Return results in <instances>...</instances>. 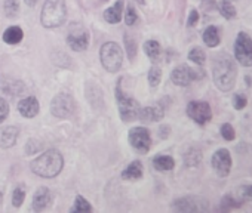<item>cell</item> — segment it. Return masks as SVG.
<instances>
[{
  "instance_id": "6da1fadb",
  "label": "cell",
  "mask_w": 252,
  "mask_h": 213,
  "mask_svg": "<svg viewBox=\"0 0 252 213\" xmlns=\"http://www.w3.org/2000/svg\"><path fill=\"white\" fill-rule=\"evenodd\" d=\"M212 77H214L215 86L221 92H228L234 87L237 70L231 56L222 53L215 58L214 67H212Z\"/></svg>"
},
{
  "instance_id": "7a4b0ae2",
  "label": "cell",
  "mask_w": 252,
  "mask_h": 213,
  "mask_svg": "<svg viewBox=\"0 0 252 213\" xmlns=\"http://www.w3.org/2000/svg\"><path fill=\"white\" fill-rule=\"evenodd\" d=\"M64 166V159L58 150H48L32 161V170L40 178H55Z\"/></svg>"
},
{
  "instance_id": "3957f363",
  "label": "cell",
  "mask_w": 252,
  "mask_h": 213,
  "mask_svg": "<svg viewBox=\"0 0 252 213\" xmlns=\"http://www.w3.org/2000/svg\"><path fill=\"white\" fill-rule=\"evenodd\" d=\"M65 17H67V9H65L64 0H46L42 9L40 21L43 27L55 28L64 24Z\"/></svg>"
},
{
  "instance_id": "277c9868",
  "label": "cell",
  "mask_w": 252,
  "mask_h": 213,
  "mask_svg": "<svg viewBox=\"0 0 252 213\" xmlns=\"http://www.w3.org/2000/svg\"><path fill=\"white\" fill-rule=\"evenodd\" d=\"M99 58H101V64L102 67L110 71V73H116L120 70L122 62H123V53L122 49L117 43L114 42H108L104 43L99 52Z\"/></svg>"
},
{
  "instance_id": "5b68a950",
  "label": "cell",
  "mask_w": 252,
  "mask_h": 213,
  "mask_svg": "<svg viewBox=\"0 0 252 213\" xmlns=\"http://www.w3.org/2000/svg\"><path fill=\"white\" fill-rule=\"evenodd\" d=\"M116 99L119 102V114L123 122H131V120L138 119V113L141 108L140 104L134 98L126 96L123 90L120 89V86H117L116 89Z\"/></svg>"
},
{
  "instance_id": "8992f818",
  "label": "cell",
  "mask_w": 252,
  "mask_h": 213,
  "mask_svg": "<svg viewBox=\"0 0 252 213\" xmlns=\"http://www.w3.org/2000/svg\"><path fill=\"white\" fill-rule=\"evenodd\" d=\"M234 58L243 67L252 65V39L246 33H239L236 37Z\"/></svg>"
},
{
  "instance_id": "52a82bcc",
  "label": "cell",
  "mask_w": 252,
  "mask_h": 213,
  "mask_svg": "<svg viewBox=\"0 0 252 213\" xmlns=\"http://www.w3.org/2000/svg\"><path fill=\"white\" fill-rule=\"evenodd\" d=\"M172 207L177 212H186V213H190V212H208L209 210V203L203 197L189 195V197L178 198L174 203Z\"/></svg>"
},
{
  "instance_id": "ba28073f",
  "label": "cell",
  "mask_w": 252,
  "mask_h": 213,
  "mask_svg": "<svg viewBox=\"0 0 252 213\" xmlns=\"http://www.w3.org/2000/svg\"><path fill=\"white\" fill-rule=\"evenodd\" d=\"M187 116L197 125H206L212 117L211 105L203 101H191L187 105Z\"/></svg>"
},
{
  "instance_id": "9c48e42d",
  "label": "cell",
  "mask_w": 252,
  "mask_h": 213,
  "mask_svg": "<svg viewBox=\"0 0 252 213\" xmlns=\"http://www.w3.org/2000/svg\"><path fill=\"white\" fill-rule=\"evenodd\" d=\"M205 76V73L202 70H193L189 65H178L174 68V71L171 73V80L174 84L177 86H189L191 80L196 79H202Z\"/></svg>"
},
{
  "instance_id": "30bf717a",
  "label": "cell",
  "mask_w": 252,
  "mask_h": 213,
  "mask_svg": "<svg viewBox=\"0 0 252 213\" xmlns=\"http://www.w3.org/2000/svg\"><path fill=\"white\" fill-rule=\"evenodd\" d=\"M74 110V99L68 93H60L52 99L51 111L55 117L65 119L68 117Z\"/></svg>"
},
{
  "instance_id": "8fae6325",
  "label": "cell",
  "mask_w": 252,
  "mask_h": 213,
  "mask_svg": "<svg viewBox=\"0 0 252 213\" xmlns=\"http://www.w3.org/2000/svg\"><path fill=\"white\" fill-rule=\"evenodd\" d=\"M129 144L138 153L146 154L152 147L150 132L146 128H134V129H131V132H129Z\"/></svg>"
},
{
  "instance_id": "7c38bea8",
  "label": "cell",
  "mask_w": 252,
  "mask_h": 213,
  "mask_svg": "<svg viewBox=\"0 0 252 213\" xmlns=\"http://www.w3.org/2000/svg\"><path fill=\"white\" fill-rule=\"evenodd\" d=\"M212 167L220 178H225L231 170V157L225 148L217 150L212 156Z\"/></svg>"
},
{
  "instance_id": "4fadbf2b",
  "label": "cell",
  "mask_w": 252,
  "mask_h": 213,
  "mask_svg": "<svg viewBox=\"0 0 252 213\" xmlns=\"http://www.w3.org/2000/svg\"><path fill=\"white\" fill-rule=\"evenodd\" d=\"M67 43L73 51H85L89 45V34L86 30L83 28H77L70 31V34L67 36Z\"/></svg>"
},
{
  "instance_id": "5bb4252c",
  "label": "cell",
  "mask_w": 252,
  "mask_h": 213,
  "mask_svg": "<svg viewBox=\"0 0 252 213\" xmlns=\"http://www.w3.org/2000/svg\"><path fill=\"white\" fill-rule=\"evenodd\" d=\"M163 116H165V110H163V106H160L159 104L140 108V113H138V119L143 122H147V123L159 122L160 119H163Z\"/></svg>"
},
{
  "instance_id": "9a60e30c",
  "label": "cell",
  "mask_w": 252,
  "mask_h": 213,
  "mask_svg": "<svg viewBox=\"0 0 252 213\" xmlns=\"http://www.w3.org/2000/svg\"><path fill=\"white\" fill-rule=\"evenodd\" d=\"M18 111H20V114L23 117H27V119L36 117L37 113H39V101H37V98L29 96V98H24L23 101H20Z\"/></svg>"
},
{
  "instance_id": "2e32d148",
  "label": "cell",
  "mask_w": 252,
  "mask_h": 213,
  "mask_svg": "<svg viewBox=\"0 0 252 213\" xmlns=\"http://www.w3.org/2000/svg\"><path fill=\"white\" fill-rule=\"evenodd\" d=\"M51 201H52V194L48 188L42 186L39 188L36 192H34V197H33V209L36 212H42L45 210L48 206H51Z\"/></svg>"
},
{
  "instance_id": "e0dca14e",
  "label": "cell",
  "mask_w": 252,
  "mask_h": 213,
  "mask_svg": "<svg viewBox=\"0 0 252 213\" xmlns=\"http://www.w3.org/2000/svg\"><path fill=\"white\" fill-rule=\"evenodd\" d=\"M17 139H18V129L14 126H8L0 132V147L2 148H11L12 145H15Z\"/></svg>"
},
{
  "instance_id": "ac0fdd59",
  "label": "cell",
  "mask_w": 252,
  "mask_h": 213,
  "mask_svg": "<svg viewBox=\"0 0 252 213\" xmlns=\"http://www.w3.org/2000/svg\"><path fill=\"white\" fill-rule=\"evenodd\" d=\"M122 9H123V0H117L111 8H108L104 12L105 21L110 24H117L122 20Z\"/></svg>"
},
{
  "instance_id": "d6986e66",
  "label": "cell",
  "mask_w": 252,
  "mask_h": 213,
  "mask_svg": "<svg viewBox=\"0 0 252 213\" xmlns=\"http://www.w3.org/2000/svg\"><path fill=\"white\" fill-rule=\"evenodd\" d=\"M143 176V166L141 161H132L128 167L122 172L123 179H140Z\"/></svg>"
},
{
  "instance_id": "ffe728a7",
  "label": "cell",
  "mask_w": 252,
  "mask_h": 213,
  "mask_svg": "<svg viewBox=\"0 0 252 213\" xmlns=\"http://www.w3.org/2000/svg\"><path fill=\"white\" fill-rule=\"evenodd\" d=\"M220 40H221V39H220V31H218L217 27L209 26V27L203 31V42H205L206 46L215 48V46L220 45Z\"/></svg>"
},
{
  "instance_id": "44dd1931",
  "label": "cell",
  "mask_w": 252,
  "mask_h": 213,
  "mask_svg": "<svg viewBox=\"0 0 252 213\" xmlns=\"http://www.w3.org/2000/svg\"><path fill=\"white\" fill-rule=\"evenodd\" d=\"M23 30L20 27H9L5 33H3V40L8 45H17L23 40Z\"/></svg>"
},
{
  "instance_id": "7402d4cb",
  "label": "cell",
  "mask_w": 252,
  "mask_h": 213,
  "mask_svg": "<svg viewBox=\"0 0 252 213\" xmlns=\"http://www.w3.org/2000/svg\"><path fill=\"white\" fill-rule=\"evenodd\" d=\"M153 164L158 170H162V172H166V170H172L174 166H175V161L172 157L169 156H158L155 160H153Z\"/></svg>"
},
{
  "instance_id": "603a6c76",
  "label": "cell",
  "mask_w": 252,
  "mask_h": 213,
  "mask_svg": "<svg viewBox=\"0 0 252 213\" xmlns=\"http://www.w3.org/2000/svg\"><path fill=\"white\" fill-rule=\"evenodd\" d=\"M218 9H220L221 15L227 20H231L236 17V8L233 6L231 2H228V0H221L218 3Z\"/></svg>"
},
{
  "instance_id": "cb8c5ba5",
  "label": "cell",
  "mask_w": 252,
  "mask_h": 213,
  "mask_svg": "<svg viewBox=\"0 0 252 213\" xmlns=\"http://www.w3.org/2000/svg\"><path fill=\"white\" fill-rule=\"evenodd\" d=\"M144 51H146V53H147V56L150 59L156 61L159 58V55H160V45L156 40H149L144 45Z\"/></svg>"
},
{
  "instance_id": "d4e9b609",
  "label": "cell",
  "mask_w": 252,
  "mask_h": 213,
  "mask_svg": "<svg viewBox=\"0 0 252 213\" xmlns=\"http://www.w3.org/2000/svg\"><path fill=\"white\" fill-rule=\"evenodd\" d=\"M200 160H202V153H200L199 150H196V148L189 150L187 154L184 156V163H186L187 166H190V167L197 166V164L200 163Z\"/></svg>"
},
{
  "instance_id": "484cf974",
  "label": "cell",
  "mask_w": 252,
  "mask_h": 213,
  "mask_svg": "<svg viewBox=\"0 0 252 213\" xmlns=\"http://www.w3.org/2000/svg\"><path fill=\"white\" fill-rule=\"evenodd\" d=\"M189 59L193 61V62L197 64V65H203L205 61H206V55H205V52H203L200 48H193V49L189 52Z\"/></svg>"
},
{
  "instance_id": "4316f807",
  "label": "cell",
  "mask_w": 252,
  "mask_h": 213,
  "mask_svg": "<svg viewBox=\"0 0 252 213\" xmlns=\"http://www.w3.org/2000/svg\"><path fill=\"white\" fill-rule=\"evenodd\" d=\"M5 14L6 17L9 18H14L18 15V11H20V3H18V0H5Z\"/></svg>"
},
{
  "instance_id": "83f0119b",
  "label": "cell",
  "mask_w": 252,
  "mask_h": 213,
  "mask_svg": "<svg viewBox=\"0 0 252 213\" xmlns=\"http://www.w3.org/2000/svg\"><path fill=\"white\" fill-rule=\"evenodd\" d=\"M125 45H126V52H128L129 59L132 61L137 55V42L135 39H131L128 34H125Z\"/></svg>"
},
{
  "instance_id": "f1b7e54d",
  "label": "cell",
  "mask_w": 252,
  "mask_h": 213,
  "mask_svg": "<svg viewBox=\"0 0 252 213\" xmlns=\"http://www.w3.org/2000/svg\"><path fill=\"white\" fill-rule=\"evenodd\" d=\"M160 79H162V71L159 67H152L150 71H149V83L152 87H156L159 83H160Z\"/></svg>"
},
{
  "instance_id": "f546056e",
  "label": "cell",
  "mask_w": 252,
  "mask_h": 213,
  "mask_svg": "<svg viewBox=\"0 0 252 213\" xmlns=\"http://www.w3.org/2000/svg\"><path fill=\"white\" fill-rule=\"evenodd\" d=\"M71 210L73 212H91L92 207H91V204L82 195H77L76 197V204H74V207Z\"/></svg>"
},
{
  "instance_id": "4dcf8cb0",
  "label": "cell",
  "mask_w": 252,
  "mask_h": 213,
  "mask_svg": "<svg viewBox=\"0 0 252 213\" xmlns=\"http://www.w3.org/2000/svg\"><path fill=\"white\" fill-rule=\"evenodd\" d=\"M237 200H234L231 195H225L222 200H221V204H220V209L221 210H231V209H236V207H239L240 206V203H236Z\"/></svg>"
},
{
  "instance_id": "1f68e13d",
  "label": "cell",
  "mask_w": 252,
  "mask_h": 213,
  "mask_svg": "<svg viewBox=\"0 0 252 213\" xmlns=\"http://www.w3.org/2000/svg\"><path fill=\"white\" fill-rule=\"evenodd\" d=\"M24 198H26V189H24L23 186H18L17 189H14V194H12V204H14L15 207H20V206L23 204Z\"/></svg>"
},
{
  "instance_id": "d6a6232c",
  "label": "cell",
  "mask_w": 252,
  "mask_h": 213,
  "mask_svg": "<svg viewBox=\"0 0 252 213\" xmlns=\"http://www.w3.org/2000/svg\"><path fill=\"white\" fill-rule=\"evenodd\" d=\"M220 131H221V135H222V138H224L225 141H233V139L236 138L234 129H233V126L228 125V123H224V125L221 126Z\"/></svg>"
},
{
  "instance_id": "836d02e7",
  "label": "cell",
  "mask_w": 252,
  "mask_h": 213,
  "mask_svg": "<svg viewBox=\"0 0 252 213\" xmlns=\"http://www.w3.org/2000/svg\"><path fill=\"white\" fill-rule=\"evenodd\" d=\"M8 114H9V105L2 96H0V125H2V122L6 120Z\"/></svg>"
},
{
  "instance_id": "e575fe53",
  "label": "cell",
  "mask_w": 252,
  "mask_h": 213,
  "mask_svg": "<svg viewBox=\"0 0 252 213\" xmlns=\"http://www.w3.org/2000/svg\"><path fill=\"white\" fill-rule=\"evenodd\" d=\"M246 102H248V99L242 93H236L233 96V104H234V108L236 110H243L245 106H246Z\"/></svg>"
},
{
  "instance_id": "d590c367",
  "label": "cell",
  "mask_w": 252,
  "mask_h": 213,
  "mask_svg": "<svg viewBox=\"0 0 252 213\" xmlns=\"http://www.w3.org/2000/svg\"><path fill=\"white\" fill-rule=\"evenodd\" d=\"M137 20H138V15H137L135 9L132 6H129L128 11H126V17H125L126 24H128V26H134L137 23Z\"/></svg>"
},
{
  "instance_id": "8d00e7d4",
  "label": "cell",
  "mask_w": 252,
  "mask_h": 213,
  "mask_svg": "<svg viewBox=\"0 0 252 213\" xmlns=\"http://www.w3.org/2000/svg\"><path fill=\"white\" fill-rule=\"evenodd\" d=\"M40 148H42V145L37 144V141L30 139V141L27 142V145H26V153H27V154H36Z\"/></svg>"
},
{
  "instance_id": "74e56055",
  "label": "cell",
  "mask_w": 252,
  "mask_h": 213,
  "mask_svg": "<svg viewBox=\"0 0 252 213\" xmlns=\"http://www.w3.org/2000/svg\"><path fill=\"white\" fill-rule=\"evenodd\" d=\"M239 194L243 198H252V185H245L239 188Z\"/></svg>"
},
{
  "instance_id": "f35d334b",
  "label": "cell",
  "mask_w": 252,
  "mask_h": 213,
  "mask_svg": "<svg viewBox=\"0 0 252 213\" xmlns=\"http://www.w3.org/2000/svg\"><path fill=\"white\" fill-rule=\"evenodd\" d=\"M197 21H199V14H197V11H191L190 12V15H189V20H187V24H189V27H193V26H196L197 24Z\"/></svg>"
},
{
  "instance_id": "ab89813d",
  "label": "cell",
  "mask_w": 252,
  "mask_h": 213,
  "mask_svg": "<svg viewBox=\"0 0 252 213\" xmlns=\"http://www.w3.org/2000/svg\"><path fill=\"white\" fill-rule=\"evenodd\" d=\"M36 2H37V0H26V3H27L29 6H34Z\"/></svg>"
}]
</instances>
